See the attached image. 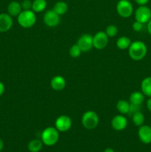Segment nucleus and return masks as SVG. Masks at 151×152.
I'll use <instances>...</instances> for the list:
<instances>
[{
    "label": "nucleus",
    "mask_w": 151,
    "mask_h": 152,
    "mask_svg": "<svg viewBox=\"0 0 151 152\" xmlns=\"http://www.w3.org/2000/svg\"><path fill=\"white\" fill-rule=\"evenodd\" d=\"M129 49V56L135 61L143 59L147 53V48L145 43L142 41H135L131 42Z\"/></svg>",
    "instance_id": "obj_1"
},
{
    "label": "nucleus",
    "mask_w": 151,
    "mask_h": 152,
    "mask_svg": "<svg viewBox=\"0 0 151 152\" xmlns=\"http://www.w3.org/2000/svg\"><path fill=\"white\" fill-rule=\"evenodd\" d=\"M59 139V131L54 127H47L41 132V140L43 144L47 146H53L56 145Z\"/></svg>",
    "instance_id": "obj_2"
},
{
    "label": "nucleus",
    "mask_w": 151,
    "mask_h": 152,
    "mask_svg": "<svg viewBox=\"0 0 151 152\" xmlns=\"http://www.w3.org/2000/svg\"><path fill=\"white\" fill-rule=\"evenodd\" d=\"M18 23L24 28H29L33 26L36 22V16L32 10H22L17 16Z\"/></svg>",
    "instance_id": "obj_3"
},
{
    "label": "nucleus",
    "mask_w": 151,
    "mask_h": 152,
    "mask_svg": "<svg viewBox=\"0 0 151 152\" xmlns=\"http://www.w3.org/2000/svg\"><path fill=\"white\" fill-rule=\"evenodd\" d=\"M99 123V117L98 114L93 111H87L81 117V123L85 129L92 130L97 127Z\"/></svg>",
    "instance_id": "obj_4"
},
{
    "label": "nucleus",
    "mask_w": 151,
    "mask_h": 152,
    "mask_svg": "<svg viewBox=\"0 0 151 152\" xmlns=\"http://www.w3.org/2000/svg\"><path fill=\"white\" fill-rule=\"evenodd\" d=\"M116 11L121 17L129 18L133 13V6L128 0H119L116 4Z\"/></svg>",
    "instance_id": "obj_5"
},
{
    "label": "nucleus",
    "mask_w": 151,
    "mask_h": 152,
    "mask_svg": "<svg viewBox=\"0 0 151 152\" xmlns=\"http://www.w3.org/2000/svg\"><path fill=\"white\" fill-rule=\"evenodd\" d=\"M135 18L141 23H147L151 19V9L146 5H140L135 11Z\"/></svg>",
    "instance_id": "obj_6"
},
{
    "label": "nucleus",
    "mask_w": 151,
    "mask_h": 152,
    "mask_svg": "<svg viewBox=\"0 0 151 152\" xmlns=\"http://www.w3.org/2000/svg\"><path fill=\"white\" fill-rule=\"evenodd\" d=\"M72 126V120L67 115H61L55 122V128L59 132H65L70 130Z\"/></svg>",
    "instance_id": "obj_7"
},
{
    "label": "nucleus",
    "mask_w": 151,
    "mask_h": 152,
    "mask_svg": "<svg viewBox=\"0 0 151 152\" xmlns=\"http://www.w3.org/2000/svg\"><path fill=\"white\" fill-rule=\"evenodd\" d=\"M93 47L102 50L106 48L108 43V36L104 31H99L93 37Z\"/></svg>",
    "instance_id": "obj_8"
},
{
    "label": "nucleus",
    "mask_w": 151,
    "mask_h": 152,
    "mask_svg": "<svg viewBox=\"0 0 151 152\" xmlns=\"http://www.w3.org/2000/svg\"><path fill=\"white\" fill-rule=\"evenodd\" d=\"M77 45L82 52H87L93 47V37L89 34H84L78 38Z\"/></svg>",
    "instance_id": "obj_9"
},
{
    "label": "nucleus",
    "mask_w": 151,
    "mask_h": 152,
    "mask_svg": "<svg viewBox=\"0 0 151 152\" xmlns=\"http://www.w3.org/2000/svg\"><path fill=\"white\" fill-rule=\"evenodd\" d=\"M44 24L48 27H56L60 22V16L53 10H49L45 12L43 16Z\"/></svg>",
    "instance_id": "obj_10"
},
{
    "label": "nucleus",
    "mask_w": 151,
    "mask_h": 152,
    "mask_svg": "<svg viewBox=\"0 0 151 152\" xmlns=\"http://www.w3.org/2000/svg\"><path fill=\"white\" fill-rule=\"evenodd\" d=\"M138 137L141 142L144 144L151 143V127L142 125L138 130Z\"/></svg>",
    "instance_id": "obj_11"
},
{
    "label": "nucleus",
    "mask_w": 151,
    "mask_h": 152,
    "mask_svg": "<svg viewBox=\"0 0 151 152\" xmlns=\"http://www.w3.org/2000/svg\"><path fill=\"white\" fill-rule=\"evenodd\" d=\"M13 24V17L8 13H0V32H7L12 28Z\"/></svg>",
    "instance_id": "obj_12"
},
{
    "label": "nucleus",
    "mask_w": 151,
    "mask_h": 152,
    "mask_svg": "<svg viewBox=\"0 0 151 152\" xmlns=\"http://www.w3.org/2000/svg\"><path fill=\"white\" fill-rule=\"evenodd\" d=\"M111 126L113 129L115 131H123L126 129L127 126V120L125 117L120 114V115H116L113 118L111 121Z\"/></svg>",
    "instance_id": "obj_13"
},
{
    "label": "nucleus",
    "mask_w": 151,
    "mask_h": 152,
    "mask_svg": "<svg viewBox=\"0 0 151 152\" xmlns=\"http://www.w3.org/2000/svg\"><path fill=\"white\" fill-rule=\"evenodd\" d=\"M66 86V81L62 76H55L50 81V86L55 91L63 90Z\"/></svg>",
    "instance_id": "obj_14"
},
{
    "label": "nucleus",
    "mask_w": 151,
    "mask_h": 152,
    "mask_svg": "<svg viewBox=\"0 0 151 152\" xmlns=\"http://www.w3.org/2000/svg\"><path fill=\"white\" fill-rule=\"evenodd\" d=\"M22 5L19 1H13L7 5V13L12 17L19 16V13L22 11Z\"/></svg>",
    "instance_id": "obj_15"
},
{
    "label": "nucleus",
    "mask_w": 151,
    "mask_h": 152,
    "mask_svg": "<svg viewBox=\"0 0 151 152\" xmlns=\"http://www.w3.org/2000/svg\"><path fill=\"white\" fill-rule=\"evenodd\" d=\"M144 101V95L141 91H135L130 96V103L135 105H142Z\"/></svg>",
    "instance_id": "obj_16"
},
{
    "label": "nucleus",
    "mask_w": 151,
    "mask_h": 152,
    "mask_svg": "<svg viewBox=\"0 0 151 152\" xmlns=\"http://www.w3.org/2000/svg\"><path fill=\"white\" fill-rule=\"evenodd\" d=\"M141 89L144 96L151 97V77H147L142 80Z\"/></svg>",
    "instance_id": "obj_17"
},
{
    "label": "nucleus",
    "mask_w": 151,
    "mask_h": 152,
    "mask_svg": "<svg viewBox=\"0 0 151 152\" xmlns=\"http://www.w3.org/2000/svg\"><path fill=\"white\" fill-rule=\"evenodd\" d=\"M43 145L44 144H43L41 140L33 139L30 141L28 145V148L30 152H38L41 151Z\"/></svg>",
    "instance_id": "obj_18"
},
{
    "label": "nucleus",
    "mask_w": 151,
    "mask_h": 152,
    "mask_svg": "<svg viewBox=\"0 0 151 152\" xmlns=\"http://www.w3.org/2000/svg\"><path fill=\"white\" fill-rule=\"evenodd\" d=\"M47 7V1L46 0H34L32 3V9L35 13H40L45 10Z\"/></svg>",
    "instance_id": "obj_19"
},
{
    "label": "nucleus",
    "mask_w": 151,
    "mask_h": 152,
    "mask_svg": "<svg viewBox=\"0 0 151 152\" xmlns=\"http://www.w3.org/2000/svg\"><path fill=\"white\" fill-rule=\"evenodd\" d=\"M130 103L126 100H121L118 101L116 104V108L118 111V112L121 114H128L130 111Z\"/></svg>",
    "instance_id": "obj_20"
},
{
    "label": "nucleus",
    "mask_w": 151,
    "mask_h": 152,
    "mask_svg": "<svg viewBox=\"0 0 151 152\" xmlns=\"http://www.w3.org/2000/svg\"><path fill=\"white\" fill-rule=\"evenodd\" d=\"M68 4L66 2L63 1H59L58 2H56V4L53 6V10L56 12L58 15L61 16V15H63L68 11Z\"/></svg>",
    "instance_id": "obj_21"
},
{
    "label": "nucleus",
    "mask_w": 151,
    "mask_h": 152,
    "mask_svg": "<svg viewBox=\"0 0 151 152\" xmlns=\"http://www.w3.org/2000/svg\"><path fill=\"white\" fill-rule=\"evenodd\" d=\"M132 120L135 126L140 127L142 125H144V115L141 111H136L132 115Z\"/></svg>",
    "instance_id": "obj_22"
},
{
    "label": "nucleus",
    "mask_w": 151,
    "mask_h": 152,
    "mask_svg": "<svg viewBox=\"0 0 151 152\" xmlns=\"http://www.w3.org/2000/svg\"><path fill=\"white\" fill-rule=\"evenodd\" d=\"M131 44L130 39L127 37H121L118 39L116 42V45L121 50H124L130 47Z\"/></svg>",
    "instance_id": "obj_23"
},
{
    "label": "nucleus",
    "mask_w": 151,
    "mask_h": 152,
    "mask_svg": "<svg viewBox=\"0 0 151 152\" xmlns=\"http://www.w3.org/2000/svg\"><path fill=\"white\" fill-rule=\"evenodd\" d=\"M81 50L80 49V48L78 47V45H73L70 47L69 50L70 55L72 56L73 58H78V56L81 55Z\"/></svg>",
    "instance_id": "obj_24"
},
{
    "label": "nucleus",
    "mask_w": 151,
    "mask_h": 152,
    "mask_svg": "<svg viewBox=\"0 0 151 152\" xmlns=\"http://www.w3.org/2000/svg\"><path fill=\"white\" fill-rule=\"evenodd\" d=\"M105 33L108 36V37H113L118 33V28L114 25H110L106 28Z\"/></svg>",
    "instance_id": "obj_25"
},
{
    "label": "nucleus",
    "mask_w": 151,
    "mask_h": 152,
    "mask_svg": "<svg viewBox=\"0 0 151 152\" xmlns=\"http://www.w3.org/2000/svg\"><path fill=\"white\" fill-rule=\"evenodd\" d=\"M32 3L33 1H31L30 0H23L22 2L21 3L22 10H31V9H32Z\"/></svg>",
    "instance_id": "obj_26"
},
{
    "label": "nucleus",
    "mask_w": 151,
    "mask_h": 152,
    "mask_svg": "<svg viewBox=\"0 0 151 152\" xmlns=\"http://www.w3.org/2000/svg\"><path fill=\"white\" fill-rule=\"evenodd\" d=\"M143 25L144 24L136 20V22H133V25H132V28H133V31H136V32H139V31H142V29H143Z\"/></svg>",
    "instance_id": "obj_27"
},
{
    "label": "nucleus",
    "mask_w": 151,
    "mask_h": 152,
    "mask_svg": "<svg viewBox=\"0 0 151 152\" xmlns=\"http://www.w3.org/2000/svg\"><path fill=\"white\" fill-rule=\"evenodd\" d=\"M139 6L140 5H146L148 2H149L150 0H134Z\"/></svg>",
    "instance_id": "obj_28"
},
{
    "label": "nucleus",
    "mask_w": 151,
    "mask_h": 152,
    "mask_svg": "<svg viewBox=\"0 0 151 152\" xmlns=\"http://www.w3.org/2000/svg\"><path fill=\"white\" fill-rule=\"evenodd\" d=\"M4 89H5V87H4V85L2 82L0 81V96L4 94Z\"/></svg>",
    "instance_id": "obj_29"
},
{
    "label": "nucleus",
    "mask_w": 151,
    "mask_h": 152,
    "mask_svg": "<svg viewBox=\"0 0 151 152\" xmlns=\"http://www.w3.org/2000/svg\"><path fill=\"white\" fill-rule=\"evenodd\" d=\"M147 107L148 110L151 112V97H149V99L147 101Z\"/></svg>",
    "instance_id": "obj_30"
},
{
    "label": "nucleus",
    "mask_w": 151,
    "mask_h": 152,
    "mask_svg": "<svg viewBox=\"0 0 151 152\" xmlns=\"http://www.w3.org/2000/svg\"><path fill=\"white\" fill-rule=\"evenodd\" d=\"M147 31L148 33L150 34V35L151 36V19L150 20L147 22Z\"/></svg>",
    "instance_id": "obj_31"
},
{
    "label": "nucleus",
    "mask_w": 151,
    "mask_h": 152,
    "mask_svg": "<svg viewBox=\"0 0 151 152\" xmlns=\"http://www.w3.org/2000/svg\"><path fill=\"white\" fill-rule=\"evenodd\" d=\"M3 148H4V142H3L2 140L0 138V151H2Z\"/></svg>",
    "instance_id": "obj_32"
},
{
    "label": "nucleus",
    "mask_w": 151,
    "mask_h": 152,
    "mask_svg": "<svg viewBox=\"0 0 151 152\" xmlns=\"http://www.w3.org/2000/svg\"><path fill=\"white\" fill-rule=\"evenodd\" d=\"M104 152H115V151L111 148H107L104 151Z\"/></svg>",
    "instance_id": "obj_33"
}]
</instances>
